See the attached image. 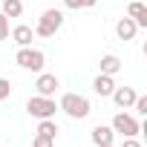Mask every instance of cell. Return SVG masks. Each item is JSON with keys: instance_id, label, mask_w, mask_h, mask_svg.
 <instances>
[{"instance_id": "1", "label": "cell", "mask_w": 147, "mask_h": 147, "mask_svg": "<svg viewBox=\"0 0 147 147\" xmlns=\"http://www.w3.org/2000/svg\"><path fill=\"white\" fill-rule=\"evenodd\" d=\"M58 110H63L69 118H75V121H84L90 113H92V104L87 95H78V92H66L58 104Z\"/></svg>"}, {"instance_id": "2", "label": "cell", "mask_w": 147, "mask_h": 147, "mask_svg": "<svg viewBox=\"0 0 147 147\" xmlns=\"http://www.w3.org/2000/svg\"><path fill=\"white\" fill-rule=\"evenodd\" d=\"M15 63L20 69H29V72H43L46 66V55L40 49H32V46H20L18 55H15Z\"/></svg>"}, {"instance_id": "3", "label": "cell", "mask_w": 147, "mask_h": 147, "mask_svg": "<svg viewBox=\"0 0 147 147\" xmlns=\"http://www.w3.org/2000/svg\"><path fill=\"white\" fill-rule=\"evenodd\" d=\"M63 26V12L61 9H46L40 18H38V26H35V35L40 38H55V32Z\"/></svg>"}, {"instance_id": "4", "label": "cell", "mask_w": 147, "mask_h": 147, "mask_svg": "<svg viewBox=\"0 0 147 147\" xmlns=\"http://www.w3.org/2000/svg\"><path fill=\"white\" fill-rule=\"evenodd\" d=\"M26 113L32 115V118H55V113H58V104H55V98H46V95H32L29 101H26Z\"/></svg>"}, {"instance_id": "5", "label": "cell", "mask_w": 147, "mask_h": 147, "mask_svg": "<svg viewBox=\"0 0 147 147\" xmlns=\"http://www.w3.org/2000/svg\"><path fill=\"white\" fill-rule=\"evenodd\" d=\"M110 127H113V133H121L124 138H136V136L141 133V124H138L133 115H127V113H115Z\"/></svg>"}, {"instance_id": "6", "label": "cell", "mask_w": 147, "mask_h": 147, "mask_svg": "<svg viewBox=\"0 0 147 147\" xmlns=\"http://www.w3.org/2000/svg\"><path fill=\"white\" fill-rule=\"evenodd\" d=\"M58 87H61L58 75H52V72H38V81H35V90H38V95H46V98H52V95L58 92Z\"/></svg>"}, {"instance_id": "7", "label": "cell", "mask_w": 147, "mask_h": 147, "mask_svg": "<svg viewBox=\"0 0 147 147\" xmlns=\"http://www.w3.org/2000/svg\"><path fill=\"white\" fill-rule=\"evenodd\" d=\"M136 95H138V92H136L133 87H115L110 98L115 101V107H121V110H130V107H133V101H136Z\"/></svg>"}, {"instance_id": "8", "label": "cell", "mask_w": 147, "mask_h": 147, "mask_svg": "<svg viewBox=\"0 0 147 147\" xmlns=\"http://www.w3.org/2000/svg\"><path fill=\"white\" fill-rule=\"evenodd\" d=\"M113 90H115L113 75H104V72H98L95 81H92V92H95V95H101V98H110V95H113Z\"/></svg>"}, {"instance_id": "9", "label": "cell", "mask_w": 147, "mask_h": 147, "mask_svg": "<svg viewBox=\"0 0 147 147\" xmlns=\"http://www.w3.org/2000/svg\"><path fill=\"white\" fill-rule=\"evenodd\" d=\"M127 18L136 20L138 29H147V6L141 3V0H133V3L127 6Z\"/></svg>"}, {"instance_id": "10", "label": "cell", "mask_w": 147, "mask_h": 147, "mask_svg": "<svg viewBox=\"0 0 147 147\" xmlns=\"http://www.w3.org/2000/svg\"><path fill=\"white\" fill-rule=\"evenodd\" d=\"M9 35H12V40H15L18 46H32L35 29H32V26H26V23H18L15 29H9Z\"/></svg>"}, {"instance_id": "11", "label": "cell", "mask_w": 147, "mask_h": 147, "mask_svg": "<svg viewBox=\"0 0 147 147\" xmlns=\"http://www.w3.org/2000/svg\"><path fill=\"white\" fill-rule=\"evenodd\" d=\"M136 32H138V26H136V20H130V18H121V20L115 23V35H118V40H133Z\"/></svg>"}, {"instance_id": "12", "label": "cell", "mask_w": 147, "mask_h": 147, "mask_svg": "<svg viewBox=\"0 0 147 147\" xmlns=\"http://www.w3.org/2000/svg\"><path fill=\"white\" fill-rule=\"evenodd\" d=\"M90 138H92V144H95V147H98V144H113L115 133H113V127H107V124H98V127H92Z\"/></svg>"}, {"instance_id": "13", "label": "cell", "mask_w": 147, "mask_h": 147, "mask_svg": "<svg viewBox=\"0 0 147 147\" xmlns=\"http://www.w3.org/2000/svg\"><path fill=\"white\" fill-rule=\"evenodd\" d=\"M98 66H101L104 75H115V72H121V58H118V55H113V52H107V55H101Z\"/></svg>"}, {"instance_id": "14", "label": "cell", "mask_w": 147, "mask_h": 147, "mask_svg": "<svg viewBox=\"0 0 147 147\" xmlns=\"http://www.w3.org/2000/svg\"><path fill=\"white\" fill-rule=\"evenodd\" d=\"M58 124H55V118H40L38 121V136H46V138H58Z\"/></svg>"}, {"instance_id": "15", "label": "cell", "mask_w": 147, "mask_h": 147, "mask_svg": "<svg viewBox=\"0 0 147 147\" xmlns=\"http://www.w3.org/2000/svg\"><path fill=\"white\" fill-rule=\"evenodd\" d=\"M0 12H3L6 18H20L23 15V3L20 0H3V9Z\"/></svg>"}, {"instance_id": "16", "label": "cell", "mask_w": 147, "mask_h": 147, "mask_svg": "<svg viewBox=\"0 0 147 147\" xmlns=\"http://www.w3.org/2000/svg\"><path fill=\"white\" fill-rule=\"evenodd\" d=\"M133 107H136V113H138V115H147V95H136Z\"/></svg>"}, {"instance_id": "17", "label": "cell", "mask_w": 147, "mask_h": 147, "mask_svg": "<svg viewBox=\"0 0 147 147\" xmlns=\"http://www.w3.org/2000/svg\"><path fill=\"white\" fill-rule=\"evenodd\" d=\"M32 147H55V138H46V136H35V138H32Z\"/></svg>"}, {"instance_id": "18", "label": "cell", "mask_w": 147, "mask_h": 147, "mask_svg": "<svg viewBox=\"0 0 147 147\" xmlns=\"http://www.w3.org/2000/svg\"><path fill=\"white\" fill-rule=\"evenodd\" d=\"M12 95V84H9V78H0V101H6Z\"/></svg>"}, {"instance_id": "19", "label": "cell", "mask_w": 147, "mask_h": 147, "mask_svg": "<svg viewBox=\"0 0 147 147\" xmlns=\"http://www.w3.org/2000/svg\"><path fill=\"white\" fill-rule=\"evenodd\" d=\"M9 38V18L0 12V40H6Z\"/></svg>"}, {"instance_id": "20", "label": "cell", "mask_w": 147, "mask_h": 147, "mask_svg": "<svg viewBox=\"0 0 147 147\" xmlns=\"http://www.w3.org/2000/svg\"><path fill=\"white\" fill-rule=\"evenodd\" d=\"M63 6H66V9H84L81 0H63Z\"/></svg>"}, {"instance_id": "21", "label": "cell", "mask_w": 147, "mask_h": 147, "mask_svg": "<svg viewBox=\"0 0 147 147\" xmlns=\"http://www.w3.org/2000/svg\"><path fill=\"white\" fill-rule=\"evenodd\" d=\"M121 147H141V144H138L136 138H124V144H121Z\"/></svg>"}, {"instance_id": "22", "label": "cell", "mask_w": 147, "mask_h": 147, "mask_svg": "<svg viewBox=\"0 0 147 147\" xmlns=\"http://www.w3.org/2000/svg\"><path fill=\"white\" fill-rule=\"evenodd\" d=\"M95 3H98V0H81V6H84V9H92Z\"/></svg>"}, {"instance_id": "23", "label": "cell", "mask_w": 147, "mask_h": 147, "mask_svg": "<svg viewBox=\"0 0 147 147\" xmlns=\"http://www.w3.org/2000/svg\"><path fill=\"white\" fill-rule=\"evenodd\" d=\"M98 147H113V144H98Z\"/></svg>"}, {"instance_id": "24", "label": "cell", "mask_w": 147, "mask_h": 147, "mask_svg": "<svg viewBox=\"0 0 147 147\" xmlns=\"http://www.w3.org/2000/svg\"><path fill=\"white\" fill-rule=\"evenodd\" d=\"M0 147H3V144H0Z\"/></svg>"}]
</instances>
